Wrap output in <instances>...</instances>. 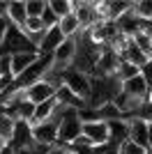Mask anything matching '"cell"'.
Here are the masks:
<instances>
[{"instance_id":"6da1fadb","label":"cell","mask_w":152,"mask_h":154,"mask_svg":"<svg viewBox=\"0 0 152 154\" xmlns=\"http://www.w3.org/2000/svg\"><path fill=\"white\" fill-rule=\"evenodd\" d=\"M81 117H78V110L74 108H65L62 113V120L58 124V143H62V145H71V143L81 136Z\"/></svg>"},{"instance_id":"5b68a950","label":"cell","mask_w":152,"mask_h":154,"mask_svg":"<svg viewBox=\"0 0 152 154\" xmlns=\"http://www.w3.org/2000/svg\"><path fill=\"white\" fill-rule=\"evenodd\" d=\"M39 58H42V55H39L37 51H23V53H14V55H9V74L14 76V81H16L25 69H30Z\"/></svg>"},{"instance_id":"3957f363","label":"cell","mask_w":152,"mask_h":154,"mask_svg":"<svg viewBox=\"0 0 152 154\" xmlns=\"http://www.w3.org/2000/svg\"><path fill=\"white\" fill-rule=\"evenodd\" d=\"M23 51H35V48L30 46V42L25 39L23 32H21L16 26L9 23L5 37H2V42H0V55L9 58V55H14V53H23Z\"/></svg>"},{"instance_id":"e0dca14e","label":"cell","mask_w":152,"mask_h":154,"mask_svg":"<svg viewBox=\"0 0 152 154\" xmlns=\"http://www.w3.org/2000/svg\"><path fill=\"white\" fill-rule=\"evenodd\" d=\"M131 9V2H122V0H108V14H106V21H118L120 16H125L127 12Z\"/></svg>"},{"instance_id":"8992f818","label":"cell","mask_w":152,"mask_h":154,"mask_svg":"<svg viewBox=\"0 0 152 154\" xmlns=\"http://www.w3.org/2000/svg\"><path fill=\"white\" fill-rule=\"evenodd\" d=\"M53 97H55V90H53V88H51L46 81H42V78L25 88V99H28L32 106L44 103V101H49V99H53Z\"/></svg>"},{"instance_id":"ba28073f","label":"cell","mask_w":152,"mask_h":154,"mask_svg":"<svg viewBox=\"0 0 152 154\" xmlns=\"http://www.w3.org/2000/svg\"><path fill=\"white\" fill-rule=\"evenodd\" d=\"M108 124V145L113 147H120L125 140H129V124L127 120H113V122H106Z\"/></svg>"},{"instance_id":"484cf974","label":"cell","mask_w":152,"mask_h":154,"mask_svg":"<svg viewBox=\"0 0 152 154\" xmlns=\"http://www.w3.org/2000/svg\"><path fill=\"white\" fill-rule=\"evenodd\" d=\"M46 154H69V145H62V143H53L46 147Z\"/></svg>"},{"instance_id":"f1b7e54d","label":"cell","mask_w":152,"mask_h":154,"mask_svg":"<svg viewBox=\"0 0 152 154\" xmlns=\"http://www.w3.org/2000/svg\"><path fill=\"white\" fill-rule=\"evenodd\" d=\"M147 154H152V122H147Z\"/></svg>"},{"instance_id":"4316f807","label":"cell","mask_w":152,"mask_h":154,"mask_svg":"<svg viewBox=\"0 0 152 154\" xmlns=\"http://www.w3.org/2000/svg\"><path fill=\"white\" fill-rule=\"evenodd\" d=\"M12 85H14V76L12 74H2V76H0V92L9 90Z\"/></svg>"},{"instance_id":"9a60e30c","label":"cell","mask_w":152,"mask_h":154,"mask_svg":"<svg viewBox=\"0 0 152 154\" xmlns=\"http://www.w3.org/2000/svg\"><path fill=\"white\" fill-rule=\"evenodd\" d=\"M55 108H58L55 97H53V99H49V101H44V103H37V106H35V115H32V122H30V124H37V122L49 120V117L53 115V110H55Z\"/></svg>"},{"instance_id":"52a82bcc","label":"cell","mask_w":152,"mask_h":154,"mask_svg":"<svg viewBox=\"0 0 152 154\" xmlns=\"http://www.w3.org/2000/svg\"><path fill=\"white\" fill-rule=\"evenodd\" d=\"M127 124H129V140L147 149V122L141 117H127Z\"/></svg>"},{"instance_id":"83f0119b","label":"cell","mask_w":152,"mask_h":154,"mask_svg":"<svg viewBox=\"0 0 152 154\" xmlns=\"http://www.w3.org/2000/svg\"><path fill=\"white\" fill-rule=\"evenodd\" d=\"M7 28H9V21H7V19H0V42H2V37H5Z\"/></svg>"},{"instance_id":"7a4b0ae2","label":"cell","mask_w":152,"mask_h":154,"mask_svg":"<svg viewBox=\"0 0 152 154\" xmlns=\"http://www.w3.org/2000/svg\"><path fill=\"white\" fill-rule=\"evenodd\" d=\"M62 81H65V85H67V88H69V90L74 92V94L78 97L85 106H88L90 90H92V76L81 74V71H76L74 67H69V69L62 71Z\"/></svg>"},{"instance_id":"4dcf8cb0","label":"cell","mask_w":152,"mask_h":154,"mask_svg":"<svg viewBox=\"0 0 152 154\" xmlns=\"http://www.w3.org/2000/svg\"><path fill=\"white\" fill-rule=\"evenodd\" d=\"M147 101H152V85L147 88Z\"/></svg>"},{"instance_id":"4fadbf2b","label":"cell","mask_w":152,"mask_h":154,"mask_svg":"<svg viewBox=\"0 0 152 154\" xmlns=\"http://www.w3.org/2000/svg\"><path fill=\"white\" fill-rule=\"evenodd\" d=\"M58 30H60V35H62L65 39H74L76 35L81 32V23H78V19L74 16V12L58 21Z\"/></svg>"},{"instance_id":"603a6c76","label":"cell","mask_w":152,"mask_h":154,"mask_svg":"<svg viewBox=\"0 0 152 154\" xmlns=\"http://www.w3.org/2000/svg\"><path fill=\"white\" fill-rule=\"evenodd\" d=\"M118 152L120 154H147V149H143L141 145H136V143H131V140H125L118 147Z\"/></svg>"},{"instance_id":"f546056e","label":"cell","mask_w":152,"mask_h":154,"mask_svg":"<svg viewBox=\"0 0 152 154\" xmlns=\"http://www.w3.org/2000/svg\"><path fill=\"white\" fill-rule=\"evenodd\" d=\"M101 154H120V152H118V147H113V145H104Z\"/></svg>"},{"instance_id":"277c9868","label":"cell","mask_w":152,"mask_h":154,"mask_svg":"<svg viewBox=\"0 0 152 154\" xmlns=\"http://www.w3.org/2000/svg\"><path fill=\"white\" fill-rule=\"evenodd\" d=\"M81 136H85L90 140V145H108V124L101 120H90L83 122Z\"/></svg>"},{"instance_id":"ffe728a7","label":"cell","mask_w":152,"mask_h":154,"mask_svg":"<svg viewBox=\"0 0 152 154\" xmlns=\"http://www.w3.org/2000/svg\"><path fill=\"white\" fill-rule=\"evenodd\" d=\"M46 5H49V9L58 16V21L62 19V16H67V14L74 12V7H71V0H49Z\"/></svg>"},{"instance_id":"d4e9b609","label":"cell","mask_w":152,"mask_h":154,"mask_svg":"<svg viewBox=\"0 0 152 154\" xmlns=\"http://www.w3.org/2000/svg\"><path fill=\"white\" fill-rule=\"evenodd\" d=\"M141 78L145 81V85H147V88L152 85V60H150V62H145L143 67H141Z\"/></svg>"},{"instance_id":"8fae6325","label":"cell","mask_w":152,"mask_h":154,"mask_svg":"<svg viewBox=\"0 0 152 154\" xmlns=\"http://www.w3.org/2000/svg\"><path fill=\"white\" fill-rule=\"evenodd\" d=\"M120 92L127 94V97H134V99H143V101H147V85H145V81L141 78V74L136 78H131V81H125Z\"/></svg>"},{"instance_id":"d6986e66","label":"cell","mask_w":152,"mask_h":154,"mask_svg":"<svg viewBox=\"0 0 152 154\" xmlns=\"http://www.w3.org/2000/svg\"><path fill=\"white\" fill-rule=\"evenodd\" d=\"M131 44L136 46L141 53H145L147 58L152 55V35H150V32L143 30V32H138V35H134V37H131Z\"/></svg>"},{"instance_id":"44dd1931","label":"cell","mask_w":152,"mask_h":154,"mask_svg":"<svg viewBox=\"0 0 152 154\" xmlns=\"http://www.w3.org/2000/svg\"><path fill=\"white\" fill-rule=\"evenodd\" d=\"M44 7H46L44 0H28V2H25V14H28L30 19H39L42 12H44Z\"/></svg>"},{"instance_id":"7c38bea8","label":"cell","mask_w":152,"mask_h":154,"mask_svg":"<svg viewBox=\"0 0 152 154\" xmlns=\"http://www.w3.org/2000/svg\"><path fill=\"white\" fill-rule=\"evenodd\" d=\"M25 19H28V14H25V2L12 0V2L7 5V21L21 30V28H23V23H25Z\"/></svg>"},{"instance_id":"2e32d148","label":"cell","mask_w":152,"mask_h":154,"mask_svg":"<svg viewBox=\"0 0 152 154\" xmlns=\"http://www.w3.org/2000/svg\"><path fill=\"white\" fill-rule=\"evenodd\" d=\"M120 60H125V62H131L134 67H138V69H141L145 62H150V58H147L145 53H141L134 44H129V48H127V51L120 55Z\"/></svg>"},{"instance_id":"1f68e13d","label":"cell","mask_w":152,"mask_h":154,"mask_svg":"<svg viewBox=\"0 0 152 154\" xmlns=\"http://www.w3.org/2000/svg\"><path fill=\"white\" fill-rule=\"evenodd\" d=\"M5 145H7V140H5V138H2V136H0V149L5 147Z\"/></svg>"},{"instance_id":"30bf717a","label":"cell","mask_w":152,"mask_h":154,"mask_svg":"<svg viewBox=\"0 0 152 154\" xmlns=\"http://www.w3.org/2000/svg\"><path fill=\"white\" fill-rule=\"evenodd\" d=\"M71 7H74V16L78 19V23H81V30H88L90 26H95V23H99L95 16V9H92V2H71Z\"/></svg>"},{"instance_id":"7402d4cb","label":"cell","mask_w":152,"mask_h":154,"mask_svg":"<svg viewBox=\"0 0 152 154\" xmlns=\"http://www.w3.org/2000/svg\"><path fill=\"white\" fill-rule=\"evenodd\" d=\"M46 28H44V23H42V19H25V23H23V28H21V32L23 35H32V32H44Z\"/></svg>"},{"instance_id":"9c48e42d","label":"cell","mask_w":152,"mask_h":154,"mask_svg":"<svg viewBox=\"0 0 152 154\" xmlns=\"http://www.w3.org/2000/svg\"><path fill=\"white\" fill-rule=\"evenodd\" d=\"M62 42H65V37L60 35L58 26H53V28H49V30L44 32V37H42V44H39L37 53H39V55H53V51H55Z\"/></svg>"},{"instance_id":"cb8c5ba5","label":"cell","mask_w":152,"mask_h":154,"mask_svg":"<svg viewBox=\"0 0 152 154\" xmlns=\"http://www.w3.org/2000/svg\"><path fill=\"white\" fill-rule=\"evenodd\" d=\"M39 19H42V23H44L46 30H49V28H53V26H58V16L49 9V5L44 7V12H42V16H39Z\"/></svg>"},{"instance_id":"ac0fdd59","label":"cell","mask_w":152,"mask_h":154,"mask_svg":"<svg viewBox=\"0 0 152 154\" xmlns=\"http://www.w3.org/2000/svg\"><path fill=\"white\" fill-rule=\"evenodd\" d=\"M138 74H141L138 67H134L131 62H125V60H120L118 69H115V78H118L120 83H125V81H131V78H136Z\"/></svg>"},{"instance_id":"5bb4252c","label":"cell","mask_w":152,"mask_h":154,"mask_svg":"<svg viewBox=\"0 0 152 154\" xmlns=\"http://www.w3.org/2000/svg\"><path fill=\"white\" fill-rule=\"evenodd\" d=\"M95 117L101 120V122H113V120H122V113L118 110V106L113 101H106L99 108H95Z\"/></svg>"}]
</instances>
